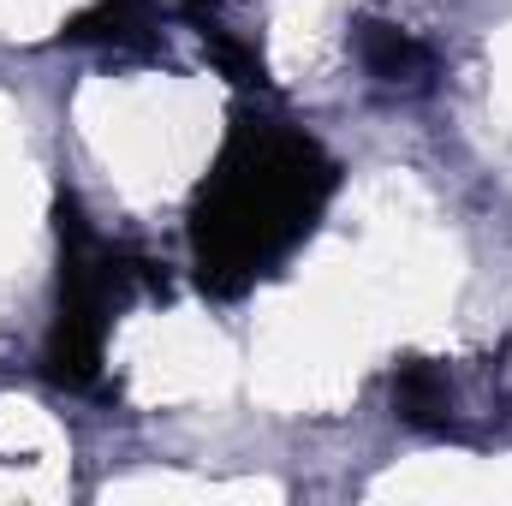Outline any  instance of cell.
Listing matches in <instances>:
<instances>
[{
    "instance_id": "6da1fadb",
    "label": "cell",
    "mask_w": 512,
    "mask_h": 506,
    "mask_svg": "<svg viewBox=\"0 0 512 506\" xmlns=\"http://www.w3.org/2000/svg\"><path fill=\"white\" fill-rule=\"evenodd\" d=\"M298 209H310V197H304V155H292V161H256L251 173L233 179L227 209L215 215V239H221L227 256L251 262V256H262L292 227Z\"/></svg>"
},
{
    "instance_id": "7a4b0ae2",
    "label": "cell",
    "mask_w": 512,
    "mask_h": 506,
    "mask_svg": "<svg viewBox=\"0 0 512 506\" xmlns=\"http://www.w3.org/2000/svg\"><path fill=\"white\" fill-rule=\"evenodd\" d=\"M370 66H376V78H387V84L417 78V72H423V48L405 42L399 30H376V36H370Z\"/></svg>"
}]
</instances>
